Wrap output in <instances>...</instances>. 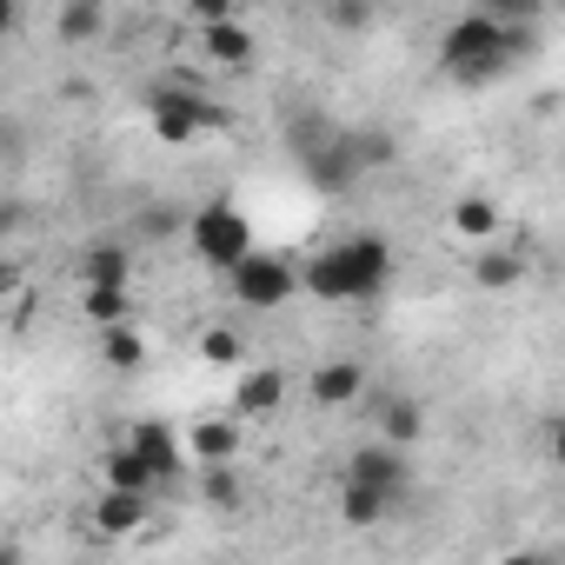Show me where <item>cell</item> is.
I'll use <instances>...</instances> for the list:
<instances>
[{
  "label": "cell",
  "instance_id": "6da1fadb",
  "mask_svg": "<svg viewBox=\"0 0 565 565\" xmlns=\"http://www.w3.org/2000/svg\"><path fill=\"white\" fill-rule=\"evenodd\" d=\"M532 47H539L532 21H499V14H486V8H466V14L446 21V34H439V74H446L452 87H492V81H505L512 67H525Z\"/></svg>",
  "mask_w": 565,
  "mask_h": 565
},
{
  "label": "cell",
  "instance_id": "7a4b0ae2",
  "mask_svg": "<svg viewBox=\"0 0 565 565\" xmlns=\"http://www.w3.org/2000/svg\"><path fill=\"white\" fill-rule=\"evenodd\" d=\"M393 239L386 233H347L333 246H320L300 273H307V300L320 307H366L393 287Z\"/></svg>",
  "mask_w": 565,
  "mask_h": 565
},
{
  "label": "cell",
  "instance_id": "3957f363",
  "mask_svg": "<svg viewBox=\"0 0 565 565\" xmlns=\"http://www.w3.org/2000/svg\"><path fill=\"white\" fill-rule=\"evenodd\" d=\"M393 134H366V127H320L300 140V173L320 186V193H347L360 186L373 167H393Z\"/></svg>",
  "mask_w": 565,
  "mask_h": 565
},
{
  "label": "cell",
  "instance_id": "277c9868",
  "mask_svg": "<svg viewBox=\"0 0 565 565\" xmlns=\"http://www.w3.org/2000/svg\"><path fill=\"white\" fill-rule=\"evenodd\" d=\"M147 127L160 134V147H200L206 134H226L233 114L186 81H153L147 87Z\"/></svg>",
  "mask_w": 565,
  "mask_h": 565
},
{
  "label": "cell",
  "instance_id": "5b68a950",
  "mask_svg": "<svg viewBox=\"0 0 565 565\" xmlns=\"http://www.w3.org/2000/svg\"><path fill=\"white\" fill-rule=\"evenodd\" d=\"M226 294L246 307V313H279V307H294L300 294H307V273L287 259V253H266V246H253L233 273H226Z\"/></svg>",
  "mask_w": 565,
  "mask_h": 565
},
{
  "label": "cell",
  "instance_id": "8992f818",
  "mask_svg": "<svg viewBox=\"0 0 565 565\" xmlns=\"http://www.w3.org/2000/svg\"><path fill=\"white\" fill-rule=\"evenodd\" d=\"M186 246H193V259H200L206 273H233V266L259 246V233H253V220H246L233 200H206V206H193V220H186Z\"/></svg>",
  "mask_w": 565,
  "mask_h": 565
},
{
  "label": "cell",
  "instance_id": "52a82bcc",
  "mask_svg": "<svg viewBox=\"0 0 565 565\" xmlns=\"http://www.w3.org/2000/svg\"><path fill=\"white\" fill-rule=\"evenodd\" d=\"M340 479H366V486H380V492L406 499V492H413V459H406V446H393V439H380V433H373V446H360V452L347 459V472H340Z\"/></svg>",
  "mask_w": 565,
  "mask_h": 565
},
{
  "label": "cell",
  "instance_id": "ba28073f",
  "mask_svg": "<svg viewBox=\"0 0 565 565\" xmlns=\"http://www.w3.org/2000/svg\"><path fill=\"white\" fill-rule=\"evenodd\" d=\"M307 393H313V406H333V413H347V406H366L373 380H366V366H360V360H327V366H313Z\"/></svg>",
  "mask_w": 565,
  "mask_h": 565
},
{
  "label": "cell",
  "instance_id": "9c48e42d",
  "mask_svg": "<svg viewBox=\"0 0 565 565\" xmlns=\"http://www.w3.org/2000/svg\"><path fill=\"white\" fill-rule=\"evenodd\" d=\"M366 406H373V433L380 439H393V446H419L426 439V406L413 399V393H366Z\"/></svg>",
  "mask_w": 565,
  "mask_h": 565
},
{
  "label": "cell",
  "instance_id": "30bf717a",
  "mask_svg": "<svg viewBox=\"0 0 565 565\" xmlns=\"http://www.w3.org/2000/svg\"><path fill=\"white\" fill-rule=\"evenodd\" d=\"M127 439H134V446L153 459V472H160L167 486H173V479L186 472V459H193V446H186V439H180L167 419H134V426H127Z\"/></svg>",
  "mask_w": 565,
  "mask_h": 565
},
{
  "label": "cell",
  "instance_id": "8fae6325",
  "mask_svg": "<svg viewBox=\"0 0 565 565\" xmlns=\"http://www.w3.org/2000/svg\"><path fill=\"white\" fill-rule=\"evenodd\" d=\"M153 499H160V492H127V486H100V499H94V525H100L107 539H127V532H140V525L153 519Z\"/></svg>",
  "mask_w": 565,
  "mask_h": 565
},
{
  "label": "cell",
  "instance_id": "7c38bea8",
  "mask_svg": "<svg viewBox=\"0 0 565 565\" xmlns=\"http://www.w3.org/2000/svg\"><path fill=\"white\" fill-rule=\"evenodd\" d=\"M100 486H127V492H160L167 479L153 472V459L134 446V439H120V446H107L100 452Z\"/></svg>",
  "mask_w": 565,
  "mask_h": 565
},
{
  "label": "cell",
  "instance_id": "4fadbf2b",
  "mask_svg": "<svg viewBox=\"0 0 565 565\" xmlns=\"http://www.w3.org/2000/svg\"><path fill=\"white\" fill-rule=\"evenodd\" d=\"M466 273H472V287L479 294H512L519 279H525V253H505V246H472V259H466Z\"/></svg>",
  "mask_w": 565,
  "mask_h": 565
},
{
  "label": "cell",
  "instance_id": "5bb4252c",
  "mask_svg": "<svg viewBox=\"0 0 565 565\" xmlns=\"http://www.w3.org/2000/svg\"><path fill=\"white\" fill-rule=\"evenodd\" d=\"M279 406H287V373H279V366L246 373L239 393H233V413H239V419H273Z\"/></svg>",
  "mask_w": 565,
  "mask_h": 565
},
{
  "label": "cell",
  "instance_id": "9a60e30c",
  "mask_svg": "<svg viewBox=\"0 0 565 565\" xmlns=\"http://www.w3.org/2000/svg\"><path fill=\"white\" fill-rule=\"evenodd\" d=\"M134 279V253L120 239H94L81 253V287H127Z\"/></svg>",
  "mask_w": 565,
  "mask_h": 565
},
{
  "label": "cell",
  "instance_id": "2e32d148",
  "mask_svg": "<svg viewBox=\"0 0 565 565\" xmlns=\"http://www.w3.org/2000/svg\"><path fill=\"white\" fill-rule=\"evenodd\" d=\"M200 54H206L213 67H246V61H253V34H246V21L233 14V21L200 28Z\"/></svg>",
  "mask_w": 565,
  "mask_h": 565
},
{
  "label": "cell",
  "instance_id": "e0dca14e",
  "mask_svg": "<svg viewBox=\"0 0 565 565\" xmlns=\"http://www.w3.org/2000/svg\"><path fill=\"white\" fill-rule=\"evenodd\" d=\"M393 505H399L393 492H380V486H366V479H340V519H347L353 532L380 525V519H386Z\"/></svg>",
  "mask_w": 565,
  "mask_h": 565
},
{
  "label": "cell",
  "instance_id": "ac0fdd59",
  "mask_svg": "<svg viewBox=\"0 0 565 565\" xmlns=\"http://www.w3.org/2000/svg\"><path fill=\"white\" fill-rule=\"evenodd\" d=\"M446 220H452V233H459L466 246H486V239H499V206H492L486 193H459Z\"/></svg>",
  "mask_w": 565,
  "mask_h": 565
},
{
  "label": "cell",
  "instance_id": "d6986e66",
  "mask_svg": "<svg viewBox=\"0 0 565 565\" xmlns=\"http://www.w3.org/2000/svg\"><path fill=\"white\" fill-rule=\"evenodd\" d=\"M239 439H246V433H239V413H233V419H200V426L186 433V446H193V459H200V466L239 459Z\"/></svg>",
  "mask_w": 565,
  "mask_h": 565
},
{
  "label": "cell",
  "instance_id": "ffe728a7",
  "mask_svg": "<svg viewBox=\"0 0 565 565\" xmlns=\"http://www.w3.org/2000/svg\"><path fill=\"white\" fill-rule=\"evenodd\" d=\"M54 34H61L67 47H87V41H100V34H107V0H67V8H61V21H54Z\"/></svg>",
  "mask_w": 565,
  "mask_h": 565
},
{
  "label": "cell",
  "instance_id": "44dd1931",
  "mask_svg": "<svg viewBox=\"0 0 565 565\" xmlns=\"http://www.w3.org/2000/svg\"><path fill=\"white\" fill-rule=\"evenodd\" d=\"M100 360H107L114 373H140V366H147V340H140V327H134V320L100 327Z\"/></svg>",
  "mask_w": 565,
  "mask_h": 565
},
{
  "label": "cell",
  "instance_id": "7402d4cb",
  "mask_svg": "<svg viewBox=\"0 0 565 565\" xmlns=\"http://www.w3.org/2000/svg\"><path fill=\"white\" fill-rule=\"evenodd\" d=\"M81 313H87V327H120L134 313V300H127V287H81Z\"/></svg>",
  "mask_w": 565,
  "mask_h": 565
},
{
  "label": "cell",
  "instance_id": "603a6c76",
  "mask_svg": "<svg viewBox=\"0 0 565 565\" xmlns=\"http://www.w3.org/2000/svg\"><path fill=\"white\" fill-rule=\"evenodd\" d=\"M239 353H246V347H239L233 327H206V333H200V360H206V366H233Z\"/></svg>",
  "mask_w": 565,
  "mask_h": 565
},
{
  "label": "cell",
  "instance_id": "cb8c5ba5",
  "mask_svg": "<svg viewBox=\"0 0 565 565\" xmlns=\"http://www.w3.org/2000/svg\"><path fill=\"white\" fill-rule=\"evenodd\" d=\"M200 472H206V479H200V486H206V499H213L220 512H233V505H239V479H233V459H220V466H200Z\"/></svg>",
  "mask_w": 565,
  "mask_h": 565
},
{
  "label": "cell",
  "instance_id": "d4e9b609",
  "mask_svg": "<svg viewBox=\"0 0 565 565\" xmlns=\"http://www.w3.org/2000/svg\"><path fill=\"white\" fill-rule=\"evenodd\" d=\"M327 28H340V34L373 28V0H327Z\"/></svg>",
  "mask_w": 565,
  "mask_h": 565
},
{
  "label": "cell",
  "instance_id": "484cf974",
  "mask_svg": "<svg viewBox=\"0 0 565 565\" xmlns=\"http://www.w3.org/2000/svg\"><path fill=\"white\" fill-rule=\"evenodd\" d=\"M472 8H486V14H499V21H532V28H539L545 0H472Z\"/></svg>",
  "mask_w": 565,
  "mask_h": 565
},
{
  "label": "cell",
  "instance_id": "4316f807",
  "mask_svg": "<svg viewBox=\"0 0 565 565\" xmlns=\"http://www.w3.org/2000/svg\"><path fill=\"white\" fill-rule=\"evenodd\" d=\"M180 8L193 14V28H213V21H233L239 0H180Z\"/></svg>",
  "mask_w": 565,
  "mask_h": 565
},
{
  "label": "cell",
  "instance_id": "83f0119b",
  "mask_svg": "<svg viewBox=\"0 0 565 565\" xmlns=\"http://www.w3.org/2000/svg\"><path fill=\"white\" fill-rule=\"evenodd\" d=\"M545 459H552V472H565V413H552V426H545Z\"/></svg>",
  "mask_w": 565,
  "mask_h": 565
}]
</instances>
